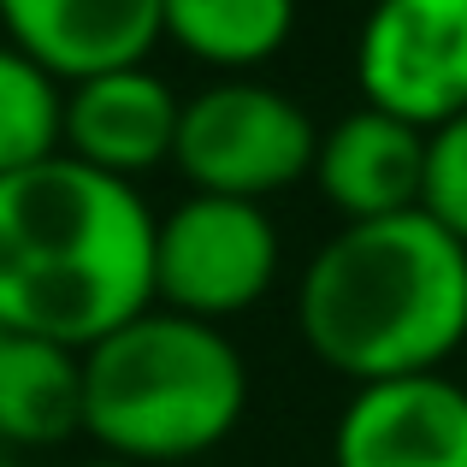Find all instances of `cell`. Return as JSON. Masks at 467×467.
Masks as SVG:
<instances>
[{"label": "cell", "mask_w": 467, "mask_h": 467, "mask_svg": "<svg viewBox=\"0 0 467 467\" xmlns=\"http://www.w3.org/2000/svg\"><path fill=\"white\" fill-rule=\"evenodd\" d=\"M154 207L71 154L0 178V326L89 349L154 308Z\"/></svg>", "instance_id": "cell-1"}, {"label": "cell", "mask_w": 467, "mask_h": 467, "mask_svg": "<svg viewBox=\"0 0 467 467\" xmlns=\"http://www.w3.org/2000/svg\"><path fill=\"white\" fill-rule=\"evenodd\" d=\"M296 337L349 385L444 373L467 343V249L420 207L349 219L302 266Z\"/></svg>", "instance_id": "cell-2"}, {"label": "cell", "mask_w": 467, "mask_h": 467, "mask_svg": "<svg viewBox=\"0 0 467 467\" xmlns=\"http://www.w3.org/2000/svg\"><path fill=\"white\" fill-rule=\"evenodd\" d=\"M249 414V361L225 326L142 308L83 349V432L137 467H202Z\"/></svg>", "instance_id": "cell-3"}, {"label": "cell", "mask_w": 467, "mask_h": 467, "mask_svg": "<svg viewBox=\"0 0 467 467\" xmlns=\"http://www.w3.org/2000/svg\"><path fill=\"white\" fill-rule=\"evenodd\" d=\"M319 125L290 89L261 78H219L183 101L171 166L202 195L273 202L314 171Z\"/></svg>", "instance_id": "cell-4"}, {"label": "cell", "mask_w": 467, "mask_h": 467, "mask_svg": "<svg viewBox=\"0 0 467 467\" xmlns=\"http://www.w3.org/2000/svg\"><path fill=\"white\" fill-rule=\"evenodd\" d=\"M278 266L285 237L266 202L190 190L154 225V302L207 326L261 308L278 285Z\"/></svg>", "instance_id": "cell-5"}, {"label": "cell", "mask_w": 467, "mask_h": 467, "mask_svg": "<svg viewBox=\"0 0 467 467\" xmlns=\"http://www.w3.org/2000/svg\"><path fill=\"white\" fill-rule=\"evenodd\" d=\"M355 83L379 113L438 130L467 113V0H373L355 36Z\"/></svg>", "instance_id": "cell-6"}, {"label": "cell", "mask_w": 467, "mask_h": 467, "mask_svg": "<svg viewBox=\"0 0 467 467\" xmlns=\"http://www.w3.org/2000/svg\"><path fill=\"white\" fill-rule=\"evenodd\" d=\"M331 467H467V385L450 373L355 385L331 426Z\"/></svg>", "instance_id": "cell-7"}, {"label": "cell", "mask_w": 467, "mask_h": 467, "mask_svg": "<svg viewBox=\"0 0 467 467\" xmlns=\"http://www.w3.org/2000/svg\"><path fill=\"white\" fill-rule=\"evenodd\" d=\"M178 119H183L178 89L149 59L142 66H113V71L66 83V149L59 154L107 171V178L137 183L142 171L171 166Z\"/></svg>", "instance_id": "cell-8"}, {"label": "cell", "mask_w": 467, "mask_h": 467, "mask_svg": "<svg viewBox=\"0 0 467 467\" xmlns=\"http://www.w3.org/2000/svg\"><path fill=\"white\" fill-rule=\"evenodd\" d=\"M308 178L319 183L331 213H343V225L409 213V207H420V183H426V130L361 101L331 130H319V154Z\"/></svg>", "instance_id": "cell-9"}, {"label": "cell", "mask_w": 467, "mask_h": 467, "mask_svg": "<svg viewBox=\"0 0 467 467\" xmlns=\"http://www.w3.org/2000/svg\"><path fill=\"white\" fill-rule=\"evenodd\" d=\"M0 30L59 83H78L154 54L160 0H0Z\"/></svg>", "instance_id": "cell-10"}, {"label": "cell", "mask_w": 467, "mask_h": 467, "mask_svg": "<svg viewBox=\"0 0 467 467\" xmlns=\"http://www.w3.org/2000/svg\"><path fill=\"white\" fill-rule=\"evenodd\" d=\"M83 432V349L6 331L0 337V444L47 450Z\"/></svg>", "instance_id": "cell-11"}, {"label": "cell", "mask_w": 467, "mask_h": 467, "mask_svg": "<svg viewBox=\"0 0 467 467\" xmlns=\"http://www.w3.org/2000/svg\"><path fill=\"white\" fill-rule=\"evenodd\" d=\"M296 36V0H160V42L219 78H254Z\"/></svg>", "instance_id": "cell-12"}, {"label": "cell", "mask_w": 467, "mask_h": 467, "mask_svg": "<svg viewBox=\"0 0 467 467\" xmlns=\"http://www.w3.org/2000/svg\"><path fill=\"white\" fill-rule=\"evenodd\" d=\"M59 149H66V83L24 47L0 42V178L42 166Z\"/></svg>", "instance_id": "cell-13"}, {"label": "cell", "mask_w": 467, "mask_h": 467, "mask_svg": "<svg viewBox=\"0 0 467 467\" xmlns=\"http://www.w3.org/2000/svg\"><path fill=\"white\" fill-rule=\"evenodd\" d=\"M420 213L467 249V113L450 125L426 130V183H420Z\"/></svg>", "instance_id": "cell-14"}, {"label": "cell", "mask_w": 467, "mask_h": 467, "mask_svg": "<svg viewBox=\"0 0 467 467\" xmlns=\"http://www.w3.org/2000/svg\"><path fill=\"white\" fill-rule=\"evenodd\" d=\"M83 467H137V462H125V456H107V450H101V456H95V462H83Z\"/></svg>", "instance_id": "cell-15"}, {"label": "cell", "mask_w": 467, "mask_h": 467, "mask_svg": "<svg viewBox=\"0 0 467 467\" xmlns=\"http://www.w3.org/2000/svg\"><path fill=\"white\" fill-rule=\"evenodd\" d=\"M0 467H18V462H6V456H0Z\"/></svg>", "instance_id": "cell-16"}]
</instances>
